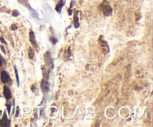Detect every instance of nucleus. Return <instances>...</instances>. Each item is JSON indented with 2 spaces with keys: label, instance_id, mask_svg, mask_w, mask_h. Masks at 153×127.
<instances>
[{
  "label": "nucleus",
  "instance_id": "obj_14",
  "mask_svg": "<svg viewBox=\"0 0 153 127\" xmlns=\"http://www.w3.org/2000/svg\"><path fill=\"white\" fill-rule=\"evenodd\" d=\"M0 48H1V49H2V52H3L5 55H6V50H5V47H3L2 45H0Z\"/></svg>",
  "mask_w": 153,
  "mask_h": 127
},
{
  "label": "nucleus",
  "instance_id": "obj_1",
  "mask_svg": "<svg viewBox=\"0 0 153 127\" xmlns=\"http://www.w3.org/2000/svg\"><path fill=\"white\" fill-rule=\"evenodd\" d=\"M101 9L105 16L109 17L112 14V8L109 2L106 0H104L101 4Z\"/></svg>",
  "mask_w": 153,
  "mask_h": 127
},
{
  "label": "nucleus",
  "instance_id": "obj_11",
  "mask_svg": "<svg viewBox=\"0 0 153 127\" xmlns=\"http://www.w3.org/2000/svg\"><path fill=\"white\" fill-rule=\"evenodd\" d=\"M14 71H15V76H16V78H17V85L19 86V75H18V71L16 67H14Z\"/></svg>",
  "mask_w": 153,
  "mask_h": 127
},
{
  "label": "nucleus",
  "instance_id": "obj_3",
  "mask_svg": "<svg viewBox=\"0 0 153 127\" xmlns=\"http://www.w3.org/2000/svg\"><path fill=\"white\" fill-rule=\"evenodd\" d=\"M41 89H42L43 93H46V92L49 91V83L47 82V80L43 79L41 82Z\"/></svg>",
  "mask_w": 153,
  "mask_h": 127
},
{
  "label": "nucleus",
  "instance_id": "obj_15",
  "mask_svg": "<svg viewBox=\"0 0 153 127\" xmlns=\"http://www.w3.org/2000/svg\"><path fill=\"white\" fill-rule=\"evenodd\" d=\"M6 107H7V110H8V114H10V105H8V104H7Z\"/></svg>",
  "mask_w": 153,
  "mask_h": 127
},
{
  "label": "nucleus",
  "instance_id": "obj_18",
  "mask_svg": "<svg viewBox=\"0 0 153 127\" xmlns=\"http://www.w3.org/2000/svg\"><path fill=\"white\" fill-rule=\"evenodd\" d=\"M19 111V107H17V114H16V117H18Z\"/></svg>",
  "mask_w": 153,
  "mask_h": 127
},
{
  "label": "nucleus",
  "instance_id": "obj_6",
  "mask_svg": "<svg viewBox=\"0 0 153 127\" xmlns=\"http://www.w3.org/2000/svg\"><path fill=\"white\" fill-rule=\"evenodd\" d=\"M65 5V1L64 0H60L59 2H58L55 7V10L57 11V13H61V10H62V8L63 6Z\"/></svg>",
  "mask_w": 153,
  "mask_h": 127
},
{
  "label": "nucleus",
  "instance_id": "obj_9",
  "mask_svg": "<svg viewBox=\"0 0 153 127\" xmlns=\"http://www.w3.org/2000/svg\"><path fill=\"white\" fill-rule=\"evenodd\" d=\"M78 11L77 10L76 14H75V16H74V27L75 29H78L79 26H80V23L78 22Z\"/></svg>",
  "mask_w": 153,
  "mask_h": 127
},
{
  "label": "nucleus",
  "instance_id": "obj_19",
  "mask_svg": "<svg viewBox=\"0 0 153 127\" xmlns=\"http://www.w3.org/2000/svg\"><path fill=\"white\" fill-rule=\"evenodd\" d=\"M68 14L69 15H71L72 14V10H71V8H69V10H68Z\"/></svg>",
  "mask_w": 153,
  "mask_h": 127
},
{
  "label": "nucleus",
  "instance_id": "obj_21",
  "mask_svg": "<svg viewBox=\"0 0 153 127\" xmlns=\"http://www.w3.org/2000/svg\"><path fill=\"white\" fill-rule=\"evenodd\" d=\"M0 23H1V22H0Z\"/></svg>",
  "mask_w": 153,
  "mask_h": 127
},
{
  "label": "nucleus",
  "instance_id": "obj_20",
  "mask_svg": "<svg viewBox=\"0 0 153 127\" xmlns=\"http://www.w3.org/2000/svg\"><path fill=\"white\" fill-rule=\"evenodd\" d=\"M2 59H1V58H0V67H2Z\"/></svg>",
  "mask_w": 153,
  "mask_h": 127
},
{
  "label": "nucleus",
  "instance_id": "obj_10",
  "mask_svg": "<svg viewBox=\"0 0 153 127\" xmlns=\"http://www.w3.org/2000/svg\"><path fill=\"white\" fill-rule=\"evenodd\" d=\"M29 56L30 58V59L33 60L34 58V52L33 51V49L31 48H29Z\"/></svg>",
  "mask_w": 153,
  "mask_h": 127
},
{
  "label": "nucleus",
  "instance_id": "obj_12",
  "mask_svg": "<svg viewBox=\"0 0 153 127\" xmlns=\"http://www.w3.org/2000/svg\"><path fill=\"white\" fill-rule=\"evenodd\" d=\"M12 15H13V17H17V16L19 15V11H18L17 10H14L13 11Z\"/></svg>",
  "mask_w": 153,
  "mask_h": 127
},
{
  "label": "nucleus",
  "instance_id": "obj_5",
  "mask_svg": "<svg viewBox=\"0 0 153 127\" xmlns=\"http://www.w3.org/2000/svg\"><path fill=\"white\" fill-rule=\"evenodd\" d=\"M9 76L6 71H2L1 73V80L3 83H7L9 82Z\"/></svg>",
  "mask_w": 153,
  "mask_h": 127
},
{
  "label": "nucleus",
  "instance_id": "obj_8",
  "mask_svg": "<svg viewBox=\"0 0 153 127\" xmlns=\"http://www.w3.org/2000/svg\"><path fill=\"white\" fill-rule=\"evenodd\" d=\"M29 40H30L31 43L33 46H34V47H37V43H36V39H35V35H34V31H31L30 33H29Z\"/></svg>",
  "mask_w": 153,
  "mask_h": 127
},
{
  "label": "nucleus",
  "instance_id": "obj_7",
  "mask_svg": "<svg viewBox=\"0 0 153 127\" xmlns=\"http://www.w3.org/2000/svg\"><path fill=\"white\" fill-rule=\"evenodd\" d=\"M3 94L5 97L7 99H9L11 98V92L10 90V89L7 87V86H4V89H3Z\"/></svg>",
  "mask_w": 153,
  "mask_h": 127
},
{
  "label": "nucleus",
  "instance_id": "obj_13",
  "mask_svg": "<svg viewBox=\"0 0 153 127\" xmlns=\"http://www.w3.org/2000/svg\"><path fill=\"white\" fill-rule=\"evenodd\" d=\"M51 40V42H52V43H53L54 45H55V44H56V43L57 42V40L56 38H55L54 37H52V38H51V40Z\"/></svg>",
  "mask_w": 153,
  "mask_h": 127
},
{
  "label": "nucleus",
  "instance_id": "obj_16",
  "mask_svg": "<svg viewBox=\"0 0 153 127\" xmlns=\"http://www.w3.org/2000/svg\"><path fill=\"white\" fill-rule=\"evenodd\" d=\"M17 29V26L15 25V24H13L12 26H11V29H12L13 31H14V30H16Z\"/></svg>",
  "mask_w": 153,
  "mask_h": 127
},
{
  "label": "nucleus",
  "instance_id": "obj_4",
  "mask_svg": "<svg viewBox=\"0 0 153 127\" xmlns=\"http://www.w3.org/2000/svg\"><path fill=\"white\" fill-rule=\"evenodd\" d=\"M45 61L46 63L49 65L51 67H53V63H52V58H51V55H50V53L48 52L45 54Z\"/></svg>",
  "mask_w": 153,
  "mask_h": 127
},
{
  "label": "nucleus",
  "instance_id": "obj_17",
  "mask_svg": "<svg viewBox=\"0 0 153 127\" xmlns=\"http://www.w3.org/2000/svg\"><path fill=\"white\" fill-rule=\"evenodd\" d=\"M0 41L2 42V43H5V44H7V42L5 40V39H4L3 38H0Z\"/></svg>",
  "mask_w": 153,
  "mask_h": 127
},
{
  "label": "nucleus",
  "instance_id": "obj_2",
  "mask_svg": "<svg viewBox=\"0 0 153 127\" xmlns=\"http://www.w3.org/2000/svg\"><path fill=\"white\" fill-rule=\"evenodd\" d=\"M99 45H100L101 49H102L103 53H104L105 55L108 54V53L110 52L109 46H108V43L103 39V37H102V36H101V37L99 38Z\"/></svg>",
  "mask_w": 153,
  "mask_h": 127
}]
</instances>
